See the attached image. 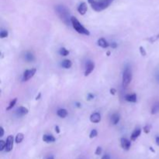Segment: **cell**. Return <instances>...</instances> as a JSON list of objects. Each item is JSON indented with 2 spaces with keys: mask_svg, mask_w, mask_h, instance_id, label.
I'll use <instances>...</instances> for the list:
<instances>
[{
  "mask_svg": "<svg viewBox=\"0 0 159 159\" xmlns=\"http://www.w3.org/2000/svg\"><path fill=\"white\" fill-rule=\"evenodd\" d=\"M37 69L36 68H31V69H28L26 70L24 73H23V82H26V81H28L30 78L34 76V74H36Z\"/></svg>",
  "mask_w": 159,
  "mask_h": 159,
  "instance_id": "obj_5",
  "label": "cell"
},
{
  "mask_svg": "<svg viewBox=\"0 0 159 159\" xmlns=\"http://www.w3.org/2000/svg\"><path fill=\"white\" fill-rule=\"evenodd\" d=\"M102 159H110V156L109 154H105V155H103Z\"/></svg>",
  "mask_w": 159,
  "mask_h": 159,
  "instance_id": "obj_33",
  "label": "cell"
},
{
  "mask_svg": "<svg viewBox=\"0 0 159 159\" xmlns=\"http://www.w3.org/2000/svg\"><path fill=\"white\" fill-rule=\"evenodd\" d=\"M120 120V116L117 113H113V115H112V116H111V122H112V123L114 124V125L117 124V123H119Z\"/></svg>",
  "mask_w": 159,
  "mask_h": 159,
  "instance_id": "obj_15",
  "label": "cell"
},
{
  "mask_svg": "<svg viewBox=\"0 0 159 159\" xmlns=\"http://www.w3.org/2000/svg\"><path fill=\"white\" fill-rule=\"evenodd\" d=\"M116 93V90L115 89H113V88H112L110 89V93L112 94V95H115Z\"/></svg>",
  "mask_w": 159,
  "mask_h": 159,
  "instance_id": "obj_32",
  "label": "cell"
},
{
  "mask_svg": "<svg viewBox=\"0 0 159 159\" xmlns=\"http://www.w3.org/2000/svg\"><path fill=\"white\" fill-rule=\"evenodd\" d=\"M141 130L140 128H137L135 129L134 131H133V132L132 133V134H131V141H135L137 137H138L139 136H140V134H141Z\"/></svg>",
  "mask_w": 159,
  "mask_h": 159,
  "instance_id": "obj_16",
  "label": "cell"
},
{
  "mask_svg": "<svg viewBox=\"0 0 159 159\" xmlns=\"http://www.w3.org/2000/svg\"><path fill=\"white\" fill-rule=\"evenodd\" d=\"M155 141H156V144H157V145H158V146H159V136H158L156 137V140H155Z\"/></svg>",
  "mask_w": 159,
  "mask_h": 159,
  "instance_id": "obj_37",
  "label": "cell"
},
{
  "mask_svg": "<svg viewBox=\"0 0 159 159\" xmlns=\"http://www.w3.org/2000/svg\"><path fill=\"white\" fill-rule=\"evenodd\" d=\"M94 68H95V64H94V62H91V61H89V62H87V64H86L85 76H88V75L94 70Z\"/></svg>",
  "mask_w": 159,
  "mask_h": 159,
  "instance_id": "obj_7",
  "label": "cell"
},
{
  "mask_svg": "<svg viewBox=\"0 0 159 159\" xmlns=\"http://www.w3.org/2000/svg\"><path fill=\"white\" fill-rule=\"evenodd\" d=\"M29 110L26 107H24V106H20V107H19L17 110H16V114L20 116H23L26 115L27 113H28Z\"/></svg>",
  "mask_w": 159,
  "mask_h": 159,
  "instance_id": "obj_11",
  "label": "cell"
},
{
  "mask_svg": "<svg viewBox=\"0 0 159 159\" xmlns=\"http://www.w3.org/2000/svg\"><path fill=\"white\" fill-rule=\"evenodd\" d=\"M72 63L70 60H64V61H63L62 63V66L64 68H66V69L70 68L72 67Z\"/></svg>",
  "mask_w": 159,
  "mask_h": 159,
  "instance_id": "obj_18",
  "label": "cell"
},
{
  "mask_svg": "<svg viewBox=\"0 0 159 159\" xmlns=\"http://www.w3.org/2000/svg\"><path fill=\"white\" fill-rule=\"evenodd\" d=\"M6 145H5V152H11L13 148V144H14V138L12 135L8 136L7 139H6Z\"/></svg>",
  "mask_w": 159,
  "mask_h": 159,
  "instance_id": "obj_6",
  "label": "cell"
},
{
  "mask_svg": "<svg viewBox=\"0 0 159 159\" xmlns=\"http://www.w3.org/2000/svg\"><path fill=\"white\" fill-rule=\"evenodd\" d=\"M98 45L103 48H107L110 47V44L104 38H100L98 40Z\"/></svg>",
  "mask_w": 159,
  "mask_h": 159,
  "instance_id": "obj_12",
  "label": "cell"
},
{
  "mask_svg": "<svg viewBox=\"0 0 159 159\" xmlns=\"http://www.w3.org/2000/svg\"><path fill=\"white\" fill-rule=\"evenodd\" d=\"M0 131H1V133H0V137H3L4 135V129H3V127H0Z\"/></svg>",
  "mask_w": 159,
  "mask_h": 159,
  "instance_id": "obj_31",
  "label": "cell"
},
{
  "mask_svg": "<svg viewBox=\"0 0 159 159\" xmlns=\"http://www.w3.org/2000/svg\"><path fill=\"white\" fill-rule=\"evenodd\" d=\"M25 59L27 61V62H33L34 60V56L33 55V54H31L30 52H27L26 54H25Z\"/></svg>",
  "mask_w": 159,
  "mask_h": 159,
  "instance_id": "obj_21",
  "label": "cell"
},
{
  "mask_svg": "<svg viewBox=\"0 0 159 159\" xmlns=\"http://www.w3.org/2000/svg\"><path fill=\"white\" fill-rule=\"evenodd\" d=\"M77 106L80 107V103H77Z\"/></svg>",
  "mask_w": 159,
  "mask_h": 159,
  "instance_id": "obj_42",
  "label": "cell"
},
{
  "mask_svg": "<svg viewBox=\"0 0 159 159\" xmlns=\"http://www.w3.org/2000/svg\"><path fill=\"white\" fill-rule=\"evenodd\" d=\"M101 120V115L99 113H94L90 116V121L93 123H99Z\"/></svg>",
  "mask_w": 159,
  "mask_h": 159,
  "instance_id": "obj_10",
  "label": "cell"
},
{
  "mask_svg": "<svg viewBox=\"0 0 159 159\" xmlns=\"http://www.w3.org/2000/svg\"><path fill=\"white\" fill-rule=\"evenodd\" d=\"M16 102H17V98L13 99L10 102V103H9V105L8 106V107L6 108V110H11V109H13V106L16 105Z\"/></svg>",
  "mask_w": 159,
  "mask_h": 159,
  "instance_id": "obj_22",
  "label": "cell"
},
{
  "mask_svg": "<svg viewBox=\"0 0 159 159\" xmlns=\"http://www.w3.org/2000/svg\"><path fill=\"white\" fill-rule=\"evenodd\" d=\"M5 145H6V143H5L4 141H0V151L2 152L3 150L5 149Z\"/></svg>",
  "mask_w": 159,
  "mask_h": 159,
  "instance_id": "obj_26",
  "label": "cell"
},
{
  "mask_svg": "<svg viewBox=\"0 0 159 159\" xmlns=\"http://www.w3.org/2000/svg\"><path fill=\"white\" fill-rule=\"evenodd\" d=\"M132 80V71L130 67H126L123 73V85L127 87Z\"/></svg>",
  "mask_w": 159,
  "mask_h": 159,
  "instance_id": "obj_4",
  "label": "cell"
},
{
  "mask_svg": "<svg viewBox=\"0 0 159 159\" xmlns=\"http://www.w3.org/2000/svg\"><path fill=\"white\" fill-rule=\"evenodd\" d=\"M114 0H99V1H94L91 3V6L96 12H101L104 10L106 8L110 6L111 3Z\"/></svg>",
  "mask_w": 159,
  "mask_h": 159,
  "instance_id": "obj_2",
  "label": "cell"
},
{
  "mask_svg": "<svg viewBox=\"0 0 159 159\" xmlns=\"http://www.w3.org/2000/svg\"><path fill=\"white\" fill-rule=\"evenodd\" d=\"M88 10V6L87 4L85 3H82L78 5V12L79 13V14L81 15H85V13H87Z\"/></svg>",
  "mask_w": 159,
  "mask_h": 159,
  "instance_id": "obj_9",
  "label": "cell"
},
{
  "mask_svg": "<svg viewBox=\"0 0 159 159\" xmlns=\"http://www.w3.org/2000/svg\"><path fill=\"white\" fill-rule=\"evenodd\" d=\"M110 52L108 51V52H107V55H108V56H110Z\"/></svg>",
  "mask_w": 159,
  "mask_h": 159,
  "instance_id": "obj_41",
  "label": "cell"
},
{
  "mask_svg": "<svg viewBox=\"0 0 159 159\" xmlns=\"http://www.w3.org/2000/svg\"><path fill=\"white\" fill-rule=\"evenodd\" d=\"M157 78H158V82H159V74L158 75V77H157Z\"/></svg>",
  "mask_w": 159,
  "mask_h": 159,
  "instance_id": "obj_43",
  "label": "cell"
},
{
  "mask_svg": "<svg viewBox=\"0 0 159 159\" xmlns=\"http://www.w3.org/2000/svg\"><path fill=\"white\" fill-rule=\"evenodd\" d=\"M55 131H56L57 133H60V129H59V127L58 126H56L55 127Z\"/></svg>",
  "mask_w": 159,
  "mask_h": 159,
  "instance_id": "obj_36",
  "label": "cell"
},
{
  "mask_svg": "<svg viewBox=\"0 0 159 159\" xmlns=\"http://www.w3.org/2000/svg\"><path fill=\"white\" fill-rule=\"evenodd\" d=\"M43 141L46 143H53L55 141V138L54 136L50 134H44L43 136Z\"/></svg>",
  "mask_w": 159,
  "mask_h": 159,
  "instance_id": "obj_14",
  "label": "cell"
},
{
  "mask_svg": "<svg viewBox=\"0 0 159 159\" xmlns=\"http://www.w3.org/2000/svg\"><path fill=\"white\" fill-rule=\"evenodd\" d=\"M23 138H24V135H23V133H17V135L16 136V138H15L16 143V144H20V143H21V142L23 141Z\"/></svg>",
  "mask_w": 159,
  "mask_h": 159,
  "instance_id": "obj_19",
  "label": "cell"
},
{
  "mask_svg": "<svg viewBox=\"0 0 159 159\" xmlns=\"http://www.w3.org/2000/svg\"><path fill=\"white\" fill-rule=\"evenodd\" d=\"M46 159H54V157L53 156V155H50V156L47 157Z\"/></svg>",
  "mask_w": 159,
  "mask_h": 159,
  "instance_id": "obj_38",
  "label": "cell"
},
{
  "mask_svg": "<svg viewBox=\"0 0 159 159\" xmlns=\"http://www.w3.org/2000/svg\"><path fill=\"white\" fill-rule=\"evenodd\" d=\"M57 13L58 14L60 18L62 19V20L64 22L66 25H69V23L71 22V17L69 16L70 13L68 9L65 6L62 5H57L56 7Z\"/></svg>",
  "mask_w": 159,
  "mask_h": 159,
  "instance_id": "obj_1",
  "label": "cell"
},
{
  "mask_svg": "<svg viewBox=\"0 0 159 159\" xmlns=\"http://www.w3.org/2000/svg\"><path fill=\"white\" fill-rule=\"evenodd\" d=\"M59 54H61V55H62V56H67V55H68V54H69V51H68L66 48L62 47V48L60 49Z\"/></svg>",
  "mask_w": 159,
  "mask_h": 159,
  "instance_id": "obj_23",
  "label": "cell"
},
{
  "mask_svg": "<svg viewBox=\"0 0 159 159\" xmlns=\"http://www.w3.org/2000/svg\"><path fill=\"white\" fill-rule=\"evenodd\" d=\"M140 53L142 56H146V51L144 50V48L143 47H140Z\"/></svg>",
  "mask_w": 159,
  "mask_h": 159,
  "instance_id": "obj_29",
  "label": "cell"
},
{
  "mask_svg": "<svg viewBox=\"0 0 159 159\" xmlns=\"http://www.w3.org/2000/svg\"><path fill=\"white\" fill-rule=\"evenodd\" d=\"M8 31L5 30H1L0 32V37L2 39L5 38V37H8Z\"/></svg>",
  "mask_w": 159,
  "mask_h": 159,
  "instance_id": "obj_24",
  "label": "cell"
},
{
  "mask_svg": "<svg viewBox=\"0 0 159 159\" xmlns=\"http://www.w3.org/2000/svg\"><path fill=\"white\" fill-rule=\"evenodd\" d=\"M159 38V35H158V36H154V37H152L151 38L148 39V41H150L152 43H154V41H156Z\"/></svg>",
  "mask_w": 159,
  "mask_h": 159,
  "instance_id": "obj_30",
  "label": "cell"
},
{
  "mask_svg": "<svg viewBox=\"0 0 159 159\" xmlns=\"http://www.w3.org/2000/svg\"><path fill=\"white\" fill-rule=\"evenodd\" d=\"M40 97H41V93H40V94H39L38 96H37L36 99H39V98H40Z\"/></svg>",
  "mask_w": 159,
  "mask_h": 159,
  "instance_id": "obj_39",
  "label": "cell"
},
{
  "mask_svg": "<svg viewBox=\"0 0 159 159\" xmlns=\"http://www.w3.org/2000/svg\"><path fill=\"white\" fill-rule=\"evenodd\" d=\"M151 128H152V126L151 125H146V126L144 127V129H143V131H144V132L145 133H148L149 132H150V131H151Z\"/></svg>",
  "mask_w": 159,
  "mask_h": 159,
  "instance_id": "obj_27",
  "label": "cell"
},
{
  "mask_svg": "<svg viewBox=\"0 0 159 159\" xmlns=\"http://www.w3.org/2000/svg\"><path fill=\"white\" fill-rule=\"evenodd\" d=\"M71 23H72L73 28L77 31L78 33H81V34H83V35H85V36H89L90 35L89 31L82 26L76 17H74V16L71 17Z\"/></svg>",
  "mask_w": 159,
  "mask_h": 159,
  "instance_id": "obj_3",
  "label": "cell"
},
{
  "mask_svg": "<svg viewBox=\"0 0 159 159\" xmlns=\"http://www.w3.org/2000/svg\"><path fill=\"white\" fill-rule=\"evenodd\" d=\"M102 152H103L102 147H97V148L95 150V154H96V155H100V154H102Z\"/></svg>",
  "mask_w": 159,
  "mask_h": 159,
  "instance_id": "obj_28",
  "label": "cell"
},
{
  "mask_svg": "<svg viewBox=\"0 0 159 159\" xmlns=\"http://www.w3.org/2000/svg\"><path fill=\"white\" fill-rule=\"evenodd\" d=\"M57 114L61 118H65L68 115V111L65 109H59L57 111Z\"/></svg>",
  "mask_w": 159,
  "mask_h": 159,
  "instance_id": "obj_17",
  "label": "cell"
},
{
  "mask_svg": "<svg viewBox=\"0 0 159 159\" xmlns=\"http://www.w3.org/2000/svg\"><path fill=\"white\" fill-rule=\"evenodd\" d=\"M97 134H98L97 131H96L95 129H93V130H92V131L90 132L89 137L90 138H94V137H95L97 136Z\"/></svg>",
  "mask_w": 159,
  "mask_h": 159,
  "instance_id": "obj_25",
  "label": "cell"
},
{
  "mask_svg": "<svg viewBox=\"0 0 159 159\" xmlns=\"http://www.w3.org/2000/svg\"><path fill=\"white\" fill-rule=\"evenodd\" d=\"M125 99L130 103H136L137 102V95L135 93L133 94H128L125 96Z\"/></svg>",
  "mask_w": 159,
  "mask_h": 159,
  "instance_id": "obj_13",
  "label": "cell"
},
{
  "mask_svg": "<svg viewBox=\"0 0 159 159\" xmlns=\"http://www.w3.org/2000/svg\"><path fill=\"white\" fill-rule=\"evenodd\" d=\"M111 47H112V48H116L117 47V44H116V43H112V44H111Z\"/></svg>",
  "mask_w": 159,
  "mask_h": 159,
  "instance_id": "obj_35",
  "label": "cell"
},
{
  "mask_svg": "<svg viewBox=\"0 0 159 159\" xmlns=\"http://www.w3.org/2000/svg\"><path fill=\"white\" fill-rule=\"evenodd\" d=\"M159 113V102L155 103L152 109V114H156Z\"/></svg>",
  "mask_w": 159,
  "mask_h": 159,
  "instance_id": "obj_20",
  "label": "cell"
},
{
  "mask_svg": "<svg viewBox=\"0 0 159 159\" xmlns=\"http://www.w3.org/2000/svg\"><path fill=\"white\" fill-rule=\"evenodd\" d=\"M88 1H89V3L90 4L93 3V2H94V0H88Z\"/></svg>",
  "mask_w": 159,
  "mask_h": 159,
  "instance_id": "obj_40",
  "label": "cell"
},
{
  "mask_svg": "<svg viewBox=\"0 0 159 159\" xmlns=\"http://www.w3.org/2000/svg\"><path fill=\"white\" fill-rule=\"evenodd\" d=\"M120 144H121V147H123L124 150L128 151L129 149L131 148V141H129L128 139L124 138V137L121 138Z\"/></svg>",
  "mask_w": 159,
  "mask_h": 159,
  "instance_id": "obj_8",
  "label": "cell"
},
{
  "mask_svg": "<svg viewBox=\"0 0 159 159\" xmlns=\"http://www.w3.org/2000/svg\"><path fill=\"white\" fill-rule=\"evenodd\" d=\"M93 98H94V95H93V94H89V95H88V99L89 100L93 99Z\"/></svg>",
  "mask_w": 159,
  "mask_h": 159,
  "instance_id": "obj_34",
  "label": "cell"
}]
</instances>
